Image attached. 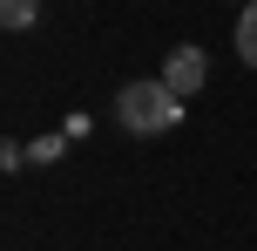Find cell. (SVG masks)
<instances>
[{
	"mask_svg": "<svg viewBox=\"0 0 257 251\" xmlns=\"http://www.w3.org/2000/svg\"><path fill=\"white\" fill-rule=\"evenodd\" d=\"M115 122L128 136H169L183 122V95L169 89L163 75H156V81H122V89H115Z\"/></svg>",
	"mask_w": 257,
	"mask_h": 251,
	"instance_id": "obj_1",
	"label": "cell"
},
{
	"mask_svg": "<svg viewBox=\"0 0 257 251\" xmlns=\"http://www.w3.org/2000/svg\"><path fill=\"white\" fill-rule=\"evenodd\" d=\"M163 81L183 95V102H190V95L210 81V54H203V48H169V61H163Z\"/></svg>",
	"mask_w": 257,
	"mask_h": 251,
	"instance_id": "obj_2",
	"label": "cell"
},
{
	"mask_svg": "<svg viewBox=\"0 0 257 251\" xmlns=\"http://www.w3.org/2000/svg\"><path fill=\"white\" fill-rule=\"evenodd\" d=\"M237 54H244V68H257V0H244V14H237Z\"/></svg>",
	"mask_w": 257,
	"mask_h": 251,
	"instance_id": "obj_3",
	"label": "cell"
},
{
	"mask_svg": "<svg viewBox=\"0 0 257 251\" xmlns=\"http://www.w3.org/2000/svg\"><path fill=\"white\" fill-rule=\"evenodd\" d=\"M0 21L21 34V27H34V21H41V0H0Z\"/></svg>",
	"mask_w": 257,
	"mask_h": 251,
	"instance_id": "obj_4",
	"label": "cell"
}]
</instances>
